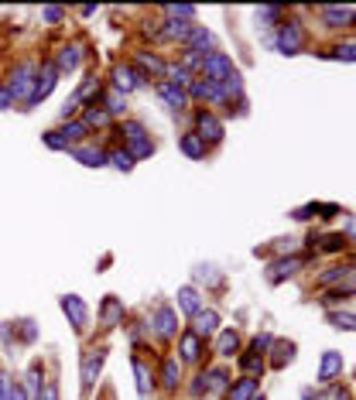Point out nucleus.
I'll use <instances>...</instances> for the list:
<instances>
[{
    "label": "nucleus",
    "mask_w": 356,
    "mask_h": 400,
    "mask_svg": "<svg viewBox=\"0 0 356 400\" xmlns=\"http://www.w3.org/2000/svg\"><path fill=\"white\" fill-rule=\"evenodd\" d=\"M343 370H346V356H343L339 349H326V352L318 356V377H316V383H318V387H333V383L343 380Z\"/></svg>",
    "instance_id": "obj_17"
},
{
    "label": "nucleus",
    "mask_w": 356,
    "mask_h": 400,
    "mask_svg": "<svg viewBox=\"0 0 356 400\" xmlns=\"http://www.w3.org/2000/svg\"><path fill=\"white\" fill-rule=\"evenodd\" d=\"M274 339H277V335H271V332H257L250 343L243 345V349H250V352H257V356H264V360H267V349L274 345Z\"/></svg>",
    "instance_id": "obj_47"
},
{
    "label": "nucleus",
    "mask_w": 356,
    "mask_h": 400,
    "mask_svg": "<svg viewBox=\"0 0 356 400\" xmlns=\"http://www.w3.org/2000/svg\"><path fill=\"white\" fill-rule=\"evenodd\" d=\"M271 250H274V257H295V253H301V240H295V236H284V240H274Z\"/></svg>",
    "instance_id": "obj_48"
},
{
    "label": "nucleus",
    "mask_w": 356,
    "mask_h": 400,
    "mask_svg": "<svg viewBox=\"0 0 356 400\" xmlns=\"http://www.w3.org/2000/svg\"><path fill=\"white\" fill-rule=\"evenodd\" d=\"M79 14H82V18H93V14H96V7H93V4H86V7H79Z\"/></svg>",
    "instance_id": "obj_58"
},
{
    "label": "nucleus",
    "mask_w": 356,
    "mask_h": 400,
    "mask_svg": "<svg viewBox=\"0 0 356 400\" xmlns=\"http://www.w3.org/2000/svg\"><path fill=\"white\" fill-rule=\"evenodd\" d=\"M106 89V79L99 76V72H86V79H82L79 86H76V93L69 96L79 110H86V106H93V103H99V93Z\"/></svg>",
    "instance_id": "obj_21"
},
{
    "label": "nucleus",
    "mask_w": 356,
    "mask_h": 400,
    "mask_svg": "<svg viewBox=\"0 0 356 400\" xmlns=\"http://www.w3.org/2000/svg\"><path fill=\"white\" fill-rule=\"evenodd\" d=\"M202 305H206V291H199L192 281H189V284H182L175 291V311L185 318V322H189V318H192Z\"/></svg>",
    "instance_id": "obj_24"
},
{
    "label": "nucleus",
    "mask_w": 356,
    "mask_h": 400,
    "mask_svg": "<svg viewBox=\"0 0 356 400\" xmlns=\"http://www.w3.org/2000/svg\"><path fill=\"white\" fill-rule=\"evenodd\" d=\"M301 400H326V397H322V394H316V390L308 387V390H301Z\"/></svg>",
    "instance_id": "obj_57"
},
{
    "label": "nucleus",
    "mask_w": 356,
    "mask_h": 400,
    "mask_svg": "<svg viewBox=\"0 0 356 400\" xmlns=\"http://www.w3.org/2000/svg\"><path fill=\"white\" fill-rule=\"evenodd\" d=\"M178 65H182V69H189L192 76H199V69H202V55H196V52H185V48H182V52H178Z\"/></svg>",
    "instance_id": "obj_50"
},
{
    "label": "nucleus",
    "mask_w": 356,
    "mask_h": 400,
    "mask_svg": "<svg viewBox=\"0 0 356 400\" xmlns=\"http://www.w3.org/2000/svg\"><path fill=\"white\" fill-rule=\"evenodd\" d=\"M291 219H298V223H308V219H316V202H308V206L295 209V212H291Z\"/></svg>",
    "instance_id": "obj_53"
},
{
    "label": "nucleus",
    "mask_w": 356,
    "mask_h": 400,
    "mask_svg": "<svg viewBox=\"0 0 356 400\" xmlns=\"http://www.w3.org/2000/svg\"><path fill=\"white\" fill-rule=\"evenodd\" d=\"M38 400H59V383H55V380L45 383V387H41V394H38Z\"/></svg>",
    "instance_id": "obj_54"
},
{
    "label": "nucleus",
    "mask_w": 356,
    "mask_h": 400,
    "mask_svg": "<svg viewBox=\"0 0 356 400\" xmlns=\"http://www.w3.org/2000/svg\"><path fill=\"white\" fill-rule=\"evenodd\" d=\"M86 137H89V130L82 127L79 120H62L59 127H52V130L41 133V144L48 148V151H72L76 144H86Z\"/></svg>",
    "instance_id": "obj_4"
},
{
    "label": "nucleus",
    "mask_w": 356,
    "mask_h": 400,
    "mask_svg": "<svg viewBox=\"0 0 356 400\" xmlns=\"http://www.w3.org/2000/svg\"><path fill=\"white\" fill-rule=\"evenodd\" d=\"M106 86L117 89V93H123V96H130V93H138V89H144L148 79L140 76L130 62H117V65L110 69V82H106Z\"/></svg>",
    "instance_id": "obj_13"
},
{
    "label": "nucleus",
    "mask_w": 356,
    "mask_h": 400,
    "mask_svg": "<svg viewBox=\"0 0 356 400\" xmlns=\"http://www.w3.org/2000/svg\"><path fill=\"white\" fill-rule=\"evenodd\" d=\"M199 76L213 79V82H226V79H237L240 69H237V62H233V55H226V52H213V55L202 58Z\"/></svg>",
    "instance_id": "obj_12"
},
{
    "label": "nucleus",
    "mask_w": 356,
    "mask_h": 400,
    "mask_svg": "<svg viewBox=\"0 0 356 400\" xmlns=\"http://www.w3.org/2000/svg\"><path fill=\"white\" fill-rule=\"evenodd\" d=\"M189 99L199 103V110H213V106H230L226 103V93H223V86L213 82V79H202L196 76V82L189 86Z\"/></svg>",
    "instance_id": "obj_10"
},
{
    "label": "nucleus",
    "mask_w": 356,
    "mask_h": 400,
    "mask_svg": "<svg viewBox=\"0 0 356 400\" xmlns=\"http://www.w3.org/2000/svg\"><path fill=\"white\" fill-rule=\"evenodd\" d=\"M178 151L185 154L189 161H206L213 148H209V144H206V140H202L196 130H185L182 137H178Z\"/></svg>",
    "instance_id": "obj_33"
},
{
    "label": "nucleus",
    "mask_w": 356,
    "mask_h": 400,
    "mask_svg": "<svg viewBox=\"0 0 356 400\" xmlns=\"http://www.w3.org/2000/svg\"><path fill=\"white\" fill-rule=\"evenodd\" d=\"M199 21H172V18H161V35L158 41H165V45H185L189 41V35H192V28H196Z\"/></svg>",
    "instance_id": "obj_29"
},
{
    "label": "nucleus",
    "mask_w": 356,
    "mask_h": 400,
    "mask_svg": "<svg viewBox=\"0 0 356 400\" xmlns=\"http://www.w3.org/2000/svg\"><path fill=\"white\" fill-rule=\"evenodd\" d=\"M316 14L326 31H350L356 24V7H343V4H326V7H318Z\"/></svg>",
    "instance_id": "obj_16"
},
{
    "label": "nucleus",
    "mask_w": 356,
    "mask_h": 400,
    "mask_svg": "<svg viewBox=\"0 0 356 400\" xmlns=\"http://www.w3.org/2000/svg\"><path fill=\"white\" fill-rule=\"evenodd\" d=\"M155 373H158V390H165V394H178V387L185 380V366L178 362L175 352H168Z\"/></svg>",
    "instance_id": "obj_20"
},
{
    "label": "nucleus",
    "mask_w": 356,
    "mask_h": 400,
    "mask_svg": "<svg viewBox=\"0 0 356 400\" xmlns=\"http://www.w3.org/2000/svg\"><path fill=\"white\" fill-rule=\"evenodd\" d=\"M237 366H240V377H264V370H267V360L257 356V352H250V349H243L237 356Z\"/></svg>",
    "instance_id": "obj_40"
},
{
    "label": "nucleus",
    "mask_w": 356,
    "mask_h": 400,
    "mask_svg": "<svg viewBox=\"0 0 356 400\" xmlns=\"http://www.w3.org/2000/svg\"><path fill=\"white\" fill-rule=\"evenodd\" d=\"M192 130L209 144V148H216L223 144V137H226V120L216 113V110H196V127Z\"/></svg>",
    "instance_id": "obj_14"
},
{
    "label": "nucleus",
    "mask_w": 356,
    "mask_h": 400,
    "mask_svg": "<svg viewBox=\"0 0 356 400\" xmlns=\"http://www.w3.org/2000/svg\"><path fill=\"white\" fill-rule=\"evenodd\" d=\"M182 48L206 58V55H213V52H219V41H216V35H213L206 24H196V28H192V35H189V41H185Z\"/></svg>",
    "instance_id": "obj_28"
},
{
    "label": "nucleus",
    "mask_w": 356,
    "mask_h": 400,
    "mask_svg": "<svg viewBox=\"0 0 356 400\" xmlns=\"http://www.w3.org/2000/svg\"><path fill=\"white\" fill-rule=\"evenodd\" d=\"M192 284L202 291H216V287H223V270H219L216 264H199L196 270H192Z\"/></svg>",
    "instance_id": "obj_36"
},
{
    "label": "nucleus",
    "mask_w": 356,
    "mask_h": 400,
    "mask_svg": "<svg viewBox=\"0 0 356 400\" xmlns=\"http://www.w3.org/2000/svg\"><path fill=\"white\" fill-rule=\"evenodd\" d=\"M356 264H329L326 270H318L316 274V287L318 291H333V287H339L350 274H353Z\"/></svg>",
    "instance_id": "obj_32"
},
{
    "label": "nucleus",
    "mask_w": 356,
    "mask_h": 400,
    "mask_svg": "<svg viewBox=\"0 0 356 400\" xmlns=\"http://www.w3.org/2000/svg\"><path fill=\"white\" fill-rule=\"evenodd\" d=\"M178 343V362L182 366H202V360H206V352H209V343L206 339H199L196 332H189V328H182V335L175 339Z\"/></svg>",
    "instance_id": "obj_15"
},
{
    "label": "nucleus",
    "mask_w": 356,
    "mask_h": 400,
    "mask_svg": "<svg viewBox=\"0 0 356 400\" xmlns=\"http://www.w3.org/2000/svg\"><path fill=\"white\" fill-rule=\"evenodd\" d=\"M59 69L52 65V58L48 62H41L38 65V76H35V86H31V93H28V99H24V110H35V106H41L48 96L55 93V86H59Z\"/></svg>",
    "instance_id": "obj_6"
},
{
    "label": "nucleus",
    "mask_w": 356,
    "mask_h": 400,
    "mask_svg": "<svg viewBox=\"0 0 356 400\" xmlns=\"http://www.w3.org/2000/svg\"><path fill=\"white\" fill-rule=\"evenodd\" d=\"M267 45L274 48L277 55H284V58L301 55V52L308 48V28H305V21L295 18V14H288V18L281 21L274 31L267 35Z\"/></svg>",
    "instance_id": "obj_1"
},
{
    "label": "nucleus",
    "mask_w": 356,
    "mask_h": 400,
    "mask_svg": "<svg viewBox=\"0 0 356 400\" xmlns=\"http://www.w3.org/2000/svg\"><path fill=\"white\" fill-rule=\"evenodd\" d=\"M155 93H158V99L165 103V106H168V110H178V113H182V110H189V106H192L189 89H178V86L165 82V79H161V82H155Z\"/></svg>",
    "instance_id": "obj_31"
},
{
    "label": "nucleus",
    "mask_w": 356,
    "mask_h": 400,
    "mask_svg": "<svg viewBox=\"0 0 356 400\" xmlns=\"http://www.w3.org/2000/svg\"><path fill=\"white\" fill-rule=\"evenodd\" d=\"M69 157L72 161H79L82 168H93V172H99V168H110L106 165V148H99V144H76L72 151H69Z\"/></svg>",
    "instance_id": "obj_27"
},
{
    "label": "nucleus",
    "mask_w": 356,
    "mask_h": 400,
    "mask_svg": "<svg viewBox=\"0 0 356 400\" xmlns=\"http://www.w3.org/2000/svg\"><path fill=\"white\" fill-rule=\"evenodd\" d=\"M202 400H213V397H202Z\"/></svg>",
    "instance_id": "obj_61"
},
{
    "label": "nucleus",
    "mask_w": 356,
    "mask_h": 400,
    "mask_svg": "<svg viewBox=\"0 0 356 400\" xmlns=\"http://www.w3.org/2000/svg\"><path fill=\"white\" fill-rule=\"evenodd\" d=\"M14 106H18V103H14V96L7 93V86L0 82V110H14Z\"/></svg>",
    "instance_id": "obj_55"
},
{
    "label": "nucleus",
    "mask_w": 356,
    "mask_h": 400,
    "mask_svg": "<svg viewBox=\"0 0 356 400\" xmlns=\"http://www.w3.org/2000/svg\"><path fill=\"white\" fill-rule=\"evenodd\" d=\"M199 377H202V387H206V397H223L226 387H230V380H233V373H230L223 362H213V366L199 370Z\"/></svg>",
    "instance_id": "obj_23"
},
{
    "label": "nucleus",
    "mask_w": 356,
    "mask_h": 400,
    "mask_svg": "<svg viewBox=\"0 0 356 400\" xmlns=\"http://www.w3.org/2000/svg\"><path fill=\"white\" fill-rule=\"evenodd\" d=\"M343 236L350 240V247L356 243V216H350V219H346V226H343Z\"/></svg>",
    "instance_id": "obj_56"
},
{
    "label": "nucleus",
    "mask_w": 356,
    "mask_h": 400,
    "mask_svg": "<svg viewBox=\"0 0 356 400\" xmlns=\"http://www.w3.org/2000/svg\"><path fill=\"white\" fill-rule=\"evenodd\" d=\"M35 76H38V62H18L11 72H7V79H4V86H7V93L14 96V103H24L28 99V93H31V86H35Z\"/></svg>",
    "instance_id": "obj_7"
},
{
    "label": "nucleus",
    "mask_w": 356,
    "mask_h": 400,
    "mask_svg": "<svg viewBox=\"0 0 356 400\" xmlns=\"http://www.w3.org/2000/svg\"><path fill=\"white\" fill-rule=\"evenodd\" d=\"M260 394V380L257 377H237V380H230L226 387V400H254Z\"/></svg>",
    "instance_id": "obj_35"
},
{
    "label": "nucleus",
    "mask_w": 356,
    "mask_h": 400,
    "mask_svg": "<svg viewBox=\"0 0 356 400\" xmlns=\"http://www.w3.org/2000/svg\"><path fill=\"white\" fill-rule=\"evenodd\" d=\"M99 106H103L106 113L113 116V120H123V116H127V96L117 93V89H110V86H106V89L99 93Z\"/></svg>",
    "instance_id": "obj_39"
},
{
    "label": "nucleus",
    "mask_w": 356,
    "mask_h": 400,
    "mask_svg": "<svg viewBox=\"0 0 356 400\" xmlns=\"http://www.w3.org/2000/svg\"><path fill=\"white\" fill-rule=\"evenodd\" d=\"M130 65L138 69L140 76L148 79H155V82H161L165 79V72H168V58H161L158 52H134V58H130Z\"/></svg>",
    "instance_id": "obj_22"
},
{
    "label": "nucleus",
    "mask_w": 356,
    "mask_h": 400,
    "mask_svg": "<svg viewBox=\"0 0 356 400\" xmlns=\"http://www.w3.org/2000/svg\"><path fill=\"white\" fill-rule=\"evenodd\" d=\"M326 400H353V390L350 387H343V383H333V387H326Z\"/></svg>",
    "instance_id": "obj_52"
},
{
    "label": "nucleus",
    "mask_w": 356,
    "mask_h": 400,
    "mask_svg": "<svg viewBox=\"0 0 356 400\" xmlns=\"http://www.w3.org/2000/svg\"><path fill=\"white\" fill-rule=\"evenodd\" d=\"M161 18H172V21H196V18H199V7H196V4H165V7H161Z\"/></svg>",
    "instance_id": "obj_44"
},
{
    "label": "nucleus",
    "mask_w": 356,
    "mask_h": 400,
    "mask_svg": "<svg viewBox=\"0 0 356 400\" xmlns=\"http://www.w3.org/2000/svg\"><path fill=\"white\" fill-rule=\"evenodd\" d=\"M182 315L175 311V305H168V301H161V305H155V311H151V318H148V335H155V343L168 345L175 343L178 335H182Z\"/></svg>",
    "instance_id": "obj_3"
},
{
    "label": "nucleus",
    "mask_w": 356,
    "mask_h": 400,
    "mask_svg": "<svg viewBox=\"0 0 356 400\" xmlns=\"http://www.w3.org/2000/svg\"><path fill=\"white\" fill-rule=\"evenodd\" d=\"M298 356V345L291 343V339H274V345L267 349V370H288L291 362H295Z\"/></svg>",
    "instance_id": "obj_30"
},
{
    "label": "nucleus",
    "mask_w": 356,
    "mask_h": 400,
    "mask_svg": "<svg viewBox=\"0 0 356 400\" xmlns=\"http://www.w3.org/2000/svg\"><path fill=\"white\" fill-rule=\"evenodd\" d=\"M106 356H110V349L106 345H86L79 356V387L82 394H93L96 390L99 377H103V366H106Z\"/></svg>",
    "instance_id": "obj_5"
},
{
    "label": "nucleus",
    "mask_w": 356,
    "mask_h": 400,
    "mask_svg": "<svg viewBox=\"0 0 356 400\" xmlns=\"http://www.w3.org/2000/svg\"><path fill=\"white\" fill-rule=\"evenodd\" d=\"M96 318L103 328H120V325L127 322V308H123V298L117 294H106L96 308Z\"/></svg>",
    "instance_id": "obj_26"
},
{
    "label": "nucleus",
    "mask_w": 356,
    "mask_h": 400,
    "mask_svg": "<svg viewBox=\"0 0 356 400\" xmlns=\"http://www.w3.org/2000/svg\"><path fill=\"white\" fill-rule=\"evenodd\" d=\"M254 400H264V394H257V397H254Z\"/></svg>",
    "instance_id": "obj_60"
},
{
    "label": "nucleus",
    "mask_w": 356,
    "mask_h": 400,
    "mask_svg": "<svg viewBox=\"0 0 356 400\" xmlns=\"http://www.w3.org/2000/svg\"><path fill=\"white\" fill-rule=\"evenodd\" d=\"M185 328H189V332H196L199 339L213 343V339H216V332L223 328V315H219V308L202 305V308L196 311V315H192V318L185 322Z\"/></svg>",
    "instance_id": "obj_11"
},
{
    "label": "nucleus",
    "mask_w": 356,
    "mask_h": 400,
    "mask_svg": "<svg viewBox=\"0 0 356 400\" xmlns=\"http://www.w3.org/2000/svg\"><path fill=\"white\" fill-rule=\"evenodd\" d=\"M82 58H86V52H82V41H65L59 52H55V58H52V65L59 69V76H76L82 69Z\"/></svg>",
    "instance_id": "obj_18"
},
{
    "label": "nucleus",
    "mask_w": 356,
    "mask_h": 400,
    "mask_svg": "<svg viewBox=\"0 0 356 400\" xmlns=\"http://www.w3.org/2000/svg\"><path fill=\"white\" fill-rule=\"evenodd\" d=\"M0 400H28L21 380L11 373V370H7V366H0Z\"/></svg>",
    "instance_id": "obj_41"
},
{
    "label": "nucleus",
    "mask_w": 356,
    "mask_h": 400,
    "mask_svg": "<svg viewBox=\"0 0 356 400\" xmlns=\"http://www.w3.org/2000/svg\"><path fill=\"white\" fill-rule=\"evenodd\" d=\"M130 370H134V387H138L140 400H151V394L158 390V373L144 356H130Z\"/></svg>",
    "instance_id": "obj_19"
},
{
    "label": "nucleus",
    "mask_w": 356,
    "mask_h": 400,
    "mask_svg": "<svg viewBox=\"0 0 356 400\" xmlns=\"http://www.w3.org/2000/svg\"><path fill=\"white\" fill-rule=\"evenodd\" d=\"M14 328L21 332V343H28V345H31L35 339H38V325L31 322V318H24V322H18Z\"/></svg>",
    "instance_id": "obj_51"
},
{
    "label": "nucleus",
    "mask_w": 356,
    "mask_h": 400,
    "mask_svg": "<svg viewBox=\"0 0 356 400\" xmlns=\"http://www.w3.org/2000/svg\"><path fill=\"white\" fill-rule=\"evenodd\" d=\"M326 322L333 325L336 332H356V311H350V308H329Z\"/></svg>",
    "instance_id": "obj_42"
},
{
    "label": "nucleus",
    "mask_w": 356,
    "mask_h": 400,
    "mask_svg": "<svg viewBox=\"0 0 356 400\" xmlns=\"http://www.w3.org/2000/svg\"><path fill=\"white\" fill-rule=\"evenodd\" d=\"M59 308L62 315H65V322L72 325V332L76 335H86L89 332V305H86V298L76 294V291H69V294H59Z\"/></svg>",
    "instance_id": "obj_8"
},
{
    "label": "nucleus",
    "mask_w": 356,
    "mask_h": 400,
    "mask_svg": "<svg viewBox=\"0 0 356 400\" xmlns=\"http://www.w3.org/2000/svg\"><path fill=\"white\" fill-rule=\"evenodd\" d=\"M316 253H295V257H271L267 260V270H264V277H267V284H284V281H291L298 270H305V264L312 260Z\"/></svg>",
    "instance_id": "obj_9"
},
{
    "label": "nucleus",
    "mask_w": 356,
    "mask_h": 400,
    "mask_svg": "<svg viewBox=\"0 0 356 400\" xmlns=\"http://www.w3.org/2000/svg\"><path fill=\"white\" fill-rule=\"evenodd\" d=\"M209 349H213V352H216L223 362H226V360H237L240 352H243V335H240L237 328H219L216 339L209 343Z\"/></svg>",
    "instance_id": "obj_25"
},
{
    "label": "nucleus",
    "mask_w": 356,
    "mask_h": 400,
    "mask_svg": "<svg viewBox=\"0 0 356 400\" xmlns=\"http://www.w3.org/2000/svg\"><path fill=\"white\" fill-rule=\"evenodd\" d=\"M48 383V377H45V362L35 360L28 370H24V377H21V387H24V394H28V400H38L41 387Z\"/></svg>",
    "instance_id": "obj_34"
},
{
    "label": "nucleus",
    "mask_w": 356,
    "mask_h": 400,
    "mask_svg": "<svg viewBox=\"0 0 356 400\" xmlns=\"http://www.w3.org/2000/svg\"><path fill=\"white\" fill-rule=\"evenodd\" d=\"M96 400H113V397H110V394H106V397H96Z\"/></svg>",
    "instance_id": "obj_59"
},
{
    "label": "nucleus",
    "mask_w": 356,
    "mask_h": 400,
    "mask_svg": "<svg viewBox=\"0 0 356 400\" xmlns=\"http://www.w3.org/2000/svg\"><path fill=\"white\" fill-rule=\"evenodd\" d=\"M120 148L130 154L134 161H148L151 154L158 151V144H155V137H151V130H148V123L144 120H138V116H123L120 120Z\"/></svg>",
    "instance_id": "obj_2"
},
{
    "label": "nucleus",
    "mask_w": 356,
    "mask_h": 400,
    "mask_svg": "<svg viewBox=\"0 0 356 400\" xmlns=\"http://www.w3.org/2000/svg\"><path fill=\"white\" fill-rule=\"evenodd\" d=\"M79 123H82V127H86L89 133H93V130H106V127L113 123V116L106 113V110H103L99 103H93V106H86V110L79 113Z\"/></svg>",
    "instance_id": "obj_38"
},
{
    "label": "nucleus",
    "mask_w": 356,
    "mask_h": 400,
    "mask_svg": "<svg viewBox=\"0 0 356 400\" xmlns=\"http://www.w3.org/2000/svg\"><path fill=\"white\" fill-rule=\"evenodd\" d=\"M65 18H69V11H65V7H59V4H48V7H41V21H45L48 28H59Z\"/></svg>",
    "instance_id": "obj_49"
},
{
    "label": "nucleus",
    "mask_w": 356,
    "mask_h": 400,
    "mask_svg": "<svg viewBox=\"0 0 356 400\" xmlns=\"http://www.w3.org/2000/svg\"><path fill=\"white\" fill-rule=\"evenodd\" d=\"M318 55L329 58V62H350V65H353V62H356V38L333 41V45H329V48H322Z\"/></svg>",
    "instance_id": "obj_37"
},
{
    "label": "nucleus",
    "mask_w": 356,
    "mask_h": 400,
    "mask_svg": "<svg viewBox=\"0 0 356 400\" xmlns=\"http://www.w3.org/2000/svg\"><path fill=\"white\" fill-rule=\"evenodd\" d=\"M165 82H172V86H178V89H189V86L196 82V76H192L189 69H182L178 62H168V72H165Z\"/></svg>",
    "instance_id": "obj_45"
},
{
    "label": "nucleus",
    "mask_w": 356,
    "mask_h": 400,
    "mask_svg": "<svg viewBox=\"0 0 356 400\" xmlns=\"http://www.w3.org/2000/svg\"><path fill=\"white\" fill-rule=\"evenodd\" d=\"M106 165H110L113 172H120V174H130L134 168H138V161H134L130 154L123 151V148H113V151H106Z\"/></svg>",
    "instance_id": "obj_43"
},
{
    "label": "nucleus",
    "mask_w": 356,
    "mask_h": 400,
    "mask_svg": "<svg viewBox=\"0 0 356 400\" xmlns=\"http://www.w3.org/2000/svg\"><path fill=\"white\" fill-rule=\"evenodd\" d=\"M288 18V11L284 7H277V4H271V7H257V21H260V28H271L274 31L281 21Z\"/></svg>",
    "instance_id": "obj_46"
}]
</instances>
